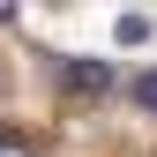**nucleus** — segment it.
Listing matches in <instances>:
<instances>
[{"label":"nucleus","instance_id":"2","mask_svg":"<svg viewBox=\"0 0 157 157\" xmlns=\"http://www.w3.org/2000/svg\"><path fill=\"white\" fill-rule=\"evenodd\" d=\"M150 37V15H120V45H142Z\"/></svg>","mask_w":157,"mask_h":157},{"label":"nucleus","instance_id":"4","mask_svg":"<svg viewBox=\"0 0 157 157\" xmlns=\"http://www.w3.org/2000/svg\"><path fill=\"white\" fill-rule=\"evenodd\" d=\"M0 157H30V142H23L15 127H0Z\"/></svg>","mask_w":157,"mask_h":157},{"label":"nucleus","instance_id":"3","mask_svg":"<svg viewBox=\"0 0 157 157\" xmlns=\"http://www.w3.org/2000/svg\"><path fill=\"white\" fill-rule=\"evenodd\" d=\"M135 105H142V112H157V67H150V75H135Z\"/></svg>","mask_w":157,"mask_h":157},{"label":"nucleus","instance_id":"1","mask_svg":"<svg viewBox=\"0 0 157 157\" xmlns=\"http://www.w3.org/2000/svg\"><path fill=\"white\" fill-rule=\"evenodd\" d=\"M60 82L90 97V90H112V67H105V60H60Z\"/></svg>","mask_w":157,"mask_h":157}]
</instances>
